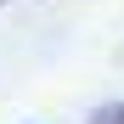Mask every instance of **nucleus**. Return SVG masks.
<instances>
[{"label":"nucleus","instance_id":"f03ea898","mask_svg":"<svg viewBox=\"0 0 124 124\" xmlns=\"http://www.w3.org/2000/svg\"><path fill=\"white\" fill-rule=\"evenodd\" d=\"M0 6H6V0H0Z\"/></svg>","mask_w":124,"mask_h":124},{"label":"nucleus","instance_id":"f257e3e1","mask_svg":"<svg viewBox=\"0 0 124 124\" xmlns=\"http://www.w3.org/2000/svg\"><path fill=\"white\" fill-rule=\"evenodd\" d=\"M85 124H124V101H107V107H96Z\"/></svg>","mask_w":124,"mask_h":124}]
</instances>
